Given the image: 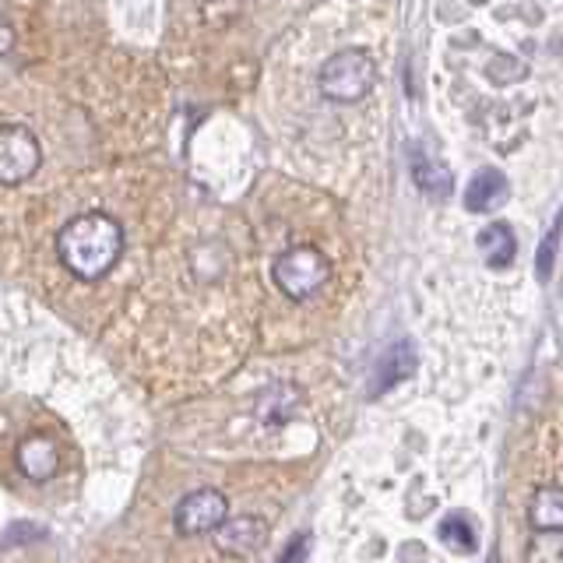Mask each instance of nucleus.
<instances>
[{"instance_id":"5","label":"nucleus","mask_w":563,"mask_h":563,"mask_svg":"<svg viewBox=\"0 0 563 563\" xmlns=\"http://www.w3.org/2000/svg\"><path fill=\"white\" fill-rule=\"evenodd\" d=\"M229 518V500L219 489H198L176 504V532L180 536H211Z\"/></svg>"},{"instance_id":"17","label":"nucleus","mask_w":563,"mask_h":563,"mask_svg":"<svg viewBox=\"0 0 563 563\" xmlns=\"http://www.w3.org/2000/svg\"><path fill=\"white\" fill-rule=\"evenodd\" d=\"M307 545H310V539L303 536V539H296L289 550H286V556H282L278 563H303V556H307Z\"/></svg>"},{"instance_id":"12","label":"nucleus","mask_w":563,"mask_h":563,"mask_svg":"<svg viewBox=\"0 0 563 563\" xmlns=\"http://www.w3.org/2000/svg\"><path fill=\"white\" fill-rule=\"evenodd\" d=\"M528 518H532L536 532H563V486L536 489Z\"/></svg>"},{"instance_id":"8","label":"nucleus","mask_w":563,"mask_h":563,"mask_svg":"<svg viewBox=\"0 0 563 563\" xmlns=\"http://www.w3.org/2000/svg\"><path fill=\"white\" fill-rule=\"evenodd\" d=\"M510 198L507 176L497 169H479L465 187V208L468 211H497Z\"/></svg>"},{"instance_id":"10","label":"nucleus","mask_w":563,"mask_h":563,"mask_svg":"<svg viewBox=\"0 0 563 563\" xmlns=\"http://www.w3.org/2000/svg\"><path fill=\"white\" fill-rule=\"evenodd\" d=\"M412 176H416V184H419L422 194H427V198H433V201L451 198L454 176H451V169L444 163H437L430 152L412 148Z\"/></svg>"},{"instance_id":"2","label":"nucleus","mask_w":563,"mask_h":563,"mask_svg":"<svg viewBox=\"0 0 563 563\" xmlns=\"http://www.w3.org/2000/svg\"><path fill=\"white\" fill-rule=\"evenodd\" d=\"M374 85H377V64L360 46H345L339 53H331L321 75H317V88L331 102H360L374 92Z\"/></svg>"},{"instance_id":"1","label":"nucleus","mask_w":563,"mask_h":563,"mask_svg":"<svg viewBox=\"0 0 563 563\" xmlns=\"http://www.w3.org/2000/svg\"><path fill=\"white\" fill-rule=\"evenodd\" d=\"M57 254L75 278L99 282L117 268L123 254V225L110 211H85L64 222L57 233Z\"/></svg>"},{"instance_id":"3","label":"nucleus","mask_w":563,"mask_h":563,"mask_svg":"<svg viewBox=\"0 0 563 563\" xmlns=\"http://www.w3.org/2000/svg\"><path fill=\"white\" fill-rule=\"evenodd\" d=\"M272 278L275 286L286 292L289 299H310L317 296L331 278V261L324 257V251H317L310 243L289 246L286 254H278L272 264Z\"/></svg>"},{"instance_id":"14","label":"nucleus","mask_w":563,"mask_h":563,"mask_svg":"<svg viewBox=\"0 0 563 563\" xmlns=\"http://www.w3.org/2000/svg\"><path fill=\"white\" fill-rule=\"evenodd\" d=\"M440 542L451 545L454 553H472L475 550V532H472V525L462 515H454V518H448L444 525H440Z\"/></svg>"},{"instance_id":"15","label":"nucleus","mask_w":563,"mask_h":563,"mask_svg":"<svg viewBox=\"0 0 563 563\" xmlns=\"http://www.w3.org/2000/svg\"><path fill=\"white\" fill-rule=\"evenodd\" d=\"M560 233H563V216L553 222V229L545 233L542 246H539V254H536V272L542 282H550L553 278V264H556V246H560Z\"/></svg>"},{"instance_id":"9","label":"nucleus","mask_w":563,"mask_h":563,"mask_svg":"<svg viewBox=\"0 0 563 563\" xmlns=\"http://www.w3.org/2000/svg\"><path fill=\"white\" fill-rule=\"evenodd\" d=\"M416 349L412 342H395L391 349L384 352L380 363H377V374H374V395L387 391V387H395L401 380H409L416 374Z\"/></svg>"},{"instance_id":"16","label":"nucleus","mask_w":563,"mask_h":563,"mask_svg":"<svg viewBox=\"0 0 563 563\" xmlns=\"http://www.w3.org/2000/svg\"><path fill=\"white\" fill-rule=\"evenodd\" d=\"M14 40H18L14 25L8 22V14H0V57H8V53L14 49Z\"/></svg>"},{"instance_id":"6","label":"nucleus","mask_w":563,"mask_h":563,"mask_svg":"<svg viewBox=\"0 0 563 563\" xmlns=\"http://www.w3.org/2000/svg\"><path fill=\"white\" fill-rule=\"evenodd\" d=\"M216 545L222 553L229 556H251L257 553L264 539H268V521H264L261 515H243V518H233V521H222L216 532Z\"/></svg>"},{"instance_id":"7","label":"nucleus","mask_w":563,"mask_h":563,"mask_svg":"<svg viewBox=\"0 0 563 563\" xmlns=\"http://www.w3.org/2000/svg\"><path fill=\"white\" fill-rule=\"evenodd\" d=\"M18 468H22L25 479L32 483H46L57 475L60 468V451L53 440L46 437H25L22 444H18Z\"/></svg>"},{"instance_id":"11","label":"nucleus","mask_w":563,"mask_h":563,"mask_svg":"<svg viewBox=\"0 0 563 563\" xmlns=\"http://www.w3.org/2000/svg\"><path fill=\"white\" fill-rule=\"evenodd\" d=\"M475 243H479V254H483V261L489 264V268H507V264L515 261V254H518L515 229H510L507 222H489Z\"/></svg>"},{"instance_id":"4","label":"nucleus","mask_w":563,"mask_h":563,"mask_svg":"<svg viewBox=\"0 0 563 563\" xmlns=\"http://www.w3.org/2000/svg\"><path fill=\"white\" fill-rule=\"evenodd\" d=\"M43 166V145L25 123H4L0 128V184L18 187L32 180Z\"/></svg>"},{"instance_id":"13","label":"nucleus","mask_w":563,"mask_h":563,"mask_svg":"<svg viewBox=\"0 0 563 563\" xmlns=\"http://www.w3.org/2000/svg\"><path fill=\"white\" fill-rule=\"evenodd\" d=\"M525 563H563V532H536Z\"/></svg>"}]
</instances>
